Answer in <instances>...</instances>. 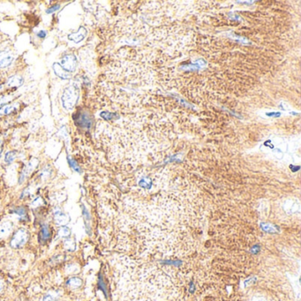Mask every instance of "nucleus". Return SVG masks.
I'll return each instance as SVG.
<instances>
[{
  "mask_svg": "<svg viewBox=\"0 0 301 301\" xmlns=\"http://www.w3.org/2000/svg\"><path fill=\"white\" fill-rule=\"evenodd\" d=\"M67 160H68V163H69L70 166H71L72 169H73V170H75V171H77V173H81V170H80V166H79V164L77 163V162L75 161V160L73 159V158H72V157H70V156L67 157Z\"/></svg>",
  "mask_w": 301,
  "mask_h": 301,
  "instance_id": "16",
  "label": "nucleus"
},
{
  "mask_svg": "<svg viewBox=\"0 0 301 301\" xmlns=\"http://www.w3.org/2000/svg\"><path fill=\"white\" fill-rule=\"evenodd\" d=\"M194 284H193V283H191L190 284V291L191 292H193V291H194Z\"/></svg>",
  "mask_w": 301,
  "mask_h": 301,
  "instance_id": "25",
  "label": "nucleus"
},
{
  "mask_svg": "<svg viewBox=\"0 0 301 301\" xmlns=\"http://www.w3.org/2000/svg\"><path fill=\"white\" fill-rule=\"evenodd\" d=\"M86 35L87 29L81 26V27H80V28L78 29V31L69 34V35H68V39L71 40V41H73V42H75V44H78V42H81V41L85 38Z\"/></svg>",
  "mask_w": 301,
  "mask_h": 301,
  "instance_id": "5",
  "label": "nucleus"
},
{
  "mask_svg": "<svg viewBox=\"0 0 301 301\" xmlns=\"http://www.w3.org/2000/svg\"><path fill=\"white\" fill-rule=\"evenodd\" d=\"M14 57L8 52H0V68H5L13 63Z\"/></svg>",
  "mask_w": 301,
  "mask_h": 301,
  "instance_id": "8",
  "label": "nucleus"
},
{
  "mask_svg": "<svg viewBox=\"0 0 301 301\" xmlns=\"http://www.w3.org/2000/svg\"><path fill=\"white\" fill-rule=\"evenodd\" d=\"M13 223L10 221H4L0 223V238L8 235L13 230Z\"/></svg>",
  "mask_w": 301,
  "mask_h": 301,
  "instance_id": "9",
  "label": "nucleus"
},
{
  "mask_svg": "<svg viewBox=\"0 0 301 301\" xmlns=\"http://www.w3.org/2000/svg\"><path fill=\"white\" fill-rule=\"evenodd\" d=\"M16 156V152L15 151H10V152L7 153V155L5 156V161L6 163H11L14 162Z\"/></svg>",
  "mask_w": 301,
  "mask_h": 301,
  "instance_id": "18",
  "label": "nucleus"
},
{
  "mask_svg": "<svg viewBox=\"0 0 301 301\" xmlns=\"http://www.w3.org/2000/svg\"><path fill=\"white\" fill-rule=\"evenodd\" d=\"M52 67H53V70L55 72L56 75L59 77L60 79H62V80H69L70 78H71L70 73H68L67 71L64 69L62 66H61V65L59 64V63H54Z\"/></svg>",
  "mask_w": 301,
  "mask_h": 301,
  "instance_id": "7",
  "label": "nucleus"
},
{
  "mask_svg": "<svg viewBox=\"0 0 301 301\" xmlns=\"http://www.w3.org/2000/svg\"><path fill=\"white\" fill-rule=\"evenodd\" d=\"M14 110H15L14 106H12V105H5V106H3V107L0 109V115L9 114V113H11Z\"/></svg>",
  "mask_w": 301,
  "mask_h": 301,
  "instance_id": "17",
  "label": "nucleus"
},
{
  "mask_svg": "<svg viewBox=\"0 0 301 301\" xmlns=\"http://www.w3.org/2000/svg\"><path fill=\"white\" fill-rule=\"evenodd\" d=\"M13 213L20 216L22 219L27 218V210H26V208L24 207H18V208H14V210H13Z\"/></svg>",
  "mask_w": 301,
  "mask_h": 301,
  "instance_id": "15",
  "label": "nucleus"
},
{
  "mask_svg": "<svg viewBox=\"0 0 301 301\" xmlns=\"http://www.w3.org/2000/svg\"><path fill=\"white\" fill-rule=\"evenodd\" d=\"M23 84V79L21 76H17V75H14L12 76L7 80V85L8 87H21Z\"/></svg>",
  "mask_w": 301,
  "mask_h": 301,
  "instance_id": "12",
  "label": "nucleus"
},
{
  "mask_svg": "<svg viewBox=\"0 0 301 301\" xmlns=\"http://www.w3.org/2000/svg\"><path fill=\"white\" fill-rule=\"evenodd\" d=\"M28 238H29V234L26 229H19L11 239V246L16 249L21 248L26 243L28 242Z\"/></svg>",
  "mask_w": 301,
  "mask_h": 301,
  "instance_id": "2",
  "label": "nucleus"
},
{
  "mask_svg": "<svg viewBox=\"0 0 301 301\" xmlns=\"http://www.w3.org/2000/svg\"><path fill=\"white\" fill-rule=\"evenodd\" d=\"M54 220H55L56 225H60V226H66L70 221L69 216L64 213V212L58 210L54 214Z\"/></svg>",
  "mask_w": 301,
  "mask_h": 301,
  "instance_id": "6",
  "label": "nucleus"
},
{
  "mask_svg": "<svg viewBox=\"0 0 301 301\" xmlns=\"http://www.w3.org/2000/svg\"><path fill=\"white\" fill-rule=\"evenodd\" d=\"M50 238H51V232H50L48 225H42L40 233H39L40 242H46V241H48Z\"/></svg>",
  "mask_w": 301,
  "mask_h": 301,
  "instance_id": "11",
  "label": "nucleus"
},
{
  "mask_svg": "<svg viewBox=\"0 0 301 301\" xmlns=\"http://www.w3.org/2000/svg\"><path fill=\"white\" fill-rule=\"evenodd\" d=\"M59 8H60V6H59V5H54V6H52V7H50L49 9H47L46 13L48 14H52V13H54V12H57V11L59 10Z\"/></svg>",
  "mask_w": 301,
  "mask_h": 301,
  "instance_id": "20",
  "label": "nucleus"
},
{
  "mask_svg": "<svg viewBox=\"0 0 301 301\" xmlns=\"http://www.w3.org/2000/svg\"><path fill=\"white\" fill-rule=\"evenodd\" d=\"M74 120L78 125L85 128H90L92 125V119L90 118V115L86 112H79L77 113V117H74Z\"/></svg>",
  "mask_w": 301,
  "mask_h": 301,
  "instance_id": "4",
  "label": "nucleus"
},
{
  "mask_svg": "<svg viewBox=\"0 0 301 301\" xmlns=\"http://www.w3.org/2000/svg\"><path fill=\"white\" fill-rule=\"evenodd\" d=\"M1 144H2V140L0 139V147H1Z\"/></svg>",
  "mask_w": 301,
  "mask_h": 301,
  "instance_id": "26",
  "label": "nucleus"
},
{
  "mask_svg": "<svg viewBox=\"0 0 301 301\" xmlns=\"http://www.w3.org/2000/svg\"><path fill=\"white\" fill-rule=\"evenodd\" d=\"M61 66L64 69L67 71L68 73L70 72H74L76 70L77 66V59L74 55H66L63 57L61 59Z\"/></svg>",
  "mask_w": 301,
  "mask_h": 301,
  "instance_id": "3",
  "label": "nucleus"
},
{
  "mask_svg": "<svg viewBox=\"0 0 301 301\" xmlns=\"http://www.w3.org/2000/svg\"><path fill=\"white\" fill-rule=\"evenodd\" d=\"M42 301H55V298H53L52 295H46Z\"/></svg>",
  "mask_w": 301,
  "mask_h": 301,
  "instance_id": "22",
  "label": "nucleus"
},
{
  "mask_svg": "<svg viewBox=\"0 0 301 301\" xmlns=\"http://www.w3.org/2000/svg\"><path fill=\"white\" fill-rule=\"evenodd\" d=\"M98 285H99V288H100L102 291H104V294L107 296V290H106V286H105V284L104 283V280H103V278L102 277H99V282H98Z\"/></svg>",
  "mask_w": 301,
  "mask_h": 301,
  "instance_id": "19",
  "label": "nucleus"
},
{
  "mask_svg": "<svg viewBox=\"0 0 301 301\" xmlns=\"http://www.w3.org/2000/svg\"><path fill=\"white\" fill-rule=\"evenodd\" d=\"M3 289H4L3 282H2V281L0 280V292H1V291H3Z\"/></svg>",
  "mask_w": 301,
  "mask_h": 301,
  "instance_id": "24",
  "label": "nucleus"
},
{
  "mask_svg": "<svg viewBox=\"0 0 301 301\" xmlns=\"http://www.w3.org/2000/svg\"><path fill=\"white\" fill-rule=\"evenodd\" d=\"M58 235H59V238L67 239L71 236V230L66 226H62L61 228L59 229Z\"/></svg>",
  "mask_w": 301,
  "mask_h": 301,
  "instance_id": "14",
  "label": "nucleus"
},
{
  "mask_svg": "<svg viewBox=\"0 0 301 301\" xmlns=\"http://www.w3.org/2000/svg\"><path fill=\"white\" fill-rule=\"evenodd\" d=\"M35 165H37V160H32L30 163H28V165L25 167L24 170H22V173H21V176L20 178V183L24 181L25 179L29 175V173L34 170Z\"/></svg>",
  "mask_w": 301,
  "mask_h": 301,
  "instance_id": "10",
  "label": "nucleus"
},
{
  "mask_svg": "<svg viewBox=\"0 0 301 301\" xmlns=\"http://www.w3.org/2000/svg\"><path fill=\"white\" fill-rule=\"evenodd\" d=\"M46 35H47V33H46V31H44V30L37 33V36L40 37V38H45V36H46Z\"/></svg>",
  "mask_w": 301,
  "mask_h": 301,
  "instance_id": "23",
  "label": "nucleus"
},
{
  "mask_svg": "<svg viewBox=\"0 0 301 301\" xmlns=\"http://www.w3.org/2000/svg\"><path fill=\"white\" fill-rule=\"evenodd\" d=\"M66 284L69 287L73 288V289H77V288H80L82 285V280L80 278H79V277H71L66 282Z\"/></svg>",
  "mask_w": 301,
  "mask_h": 301,
  "instance_id": "13",
  "label": "nucleus"
},
{
  "mask_svg": "<svg viewBox=\"0 0 301 301\" xmlns=\"http://www.w3.org/2000/svg\"><path fill=\"white\" fill-rule=\"evenodd\" d=\"M82 213H83V217H84V220H85V223H89L90 221V216L89 214V212L87 210V208L82 206Z\"/></svg>",
  "mask_w": 301,
  "mask_h": 301,
  "instance_id": "21",
  "label": "nucleus"
},
{
  "mask_svg": "<svg viewBox=\"0 0 301 301\" xmlns=\"http://www.w3.org/2000/svg\"><path fill=\"white\" fill-rule=\"evenodd\" d=\"M79 99V89L76 85H70L66 87V89L63 91L62 105L64 109L66 111H72L73 107L75 106Z\"/></svg>",
  "mask_w": 301,
  "mask_h": 301,
  "instance_id": "1",
  "label": "nucleus"
}]
</instances>
